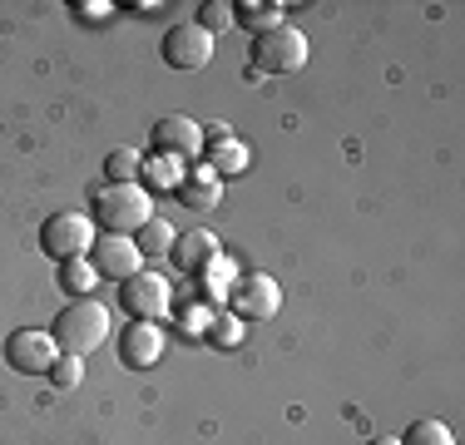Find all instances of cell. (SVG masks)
<instances>
[{
	"label": "cell",
	"mask_w": 465,
	"mask_h": 445,
	"mask_svg": "<svg viewBox=\"0 0 465 445\" xmlns=\"http://www.w3.org/2000/svg\"><path fill=\"white\" fill-rule=\"evenodd\" d=\"M302 64H307V35L297 25L252 35V70L258 74H297Z\"/></svg>",
	"instance_id": "cell-4"
},
{
	"label": "cell",
	"mask_w": 465,
	"mask_h": 445,
	"mask_svg": "<svg viewBox=\"0 0 465 445\" xmlns=\"http://www.w3.org/2000/svg\"><path fill=\"white\" fill-rule=\"evenodd\" d=\"M232 277H238V272H232V262L223 258V252H218V258L208 262L203 272H198V287H203V297H208V302H223V297H228V287H232Z\"/></svg>",
	"instance_id": "cell-17"
},
{
	"label": "cell",
	"mask_w": 465,
	"mask_h": 445,
	"mask_svg": "<svg viewBox=\"0 0 465 445\" xmlns=\"http://www.w3.org/2000/svg\"><path fill=\"white\" fill-rule=\"evenodd\" d=\"M173 193H179V203L193 208V213H213V208L223 203V178H218V173L203 163V169H188L183 183L173 188Z\"/></svg>",
	"instance_id": "cell-12"
},
{
	"label": "cell",
	"mask_w": 465,
	"mask_h": 445,
	"mask_svg": "<svg viewBox=\"0 0 465 445\" xmlns=\"http://www.w3.org/2000/svg\"><path fill=\"white\" fill-rule=\"evenodd\" d=\"M94 248V218L84 213H50L40 222V252L54 262H74V258H90Z\"/></svg>",
	"instance_id": "cell-3"
},
{
	"label": "cell",
	"mask_w": 465,
	"mask_h": 445,
	"mask_svg": "<svg viewBox=\"0 0 465 445\" xmlns=\"http://www.w3.org/2000/svg\"><path fill=\"white\" fill-rule=\"evenodd\" d=\"M149 218H153V198L143 183H104L94 193V222H104L109 232L134 238Z\"/></svg>",
	"instance_id": "cell-2"
},
{
	"label": "cell",
	"mask_w": 465,
	"mask_h": 445,
	"mask_svg": "<svg viewBox=\"0 0 465 445\" xmlns=\"http://www.w3.org/2000/svg\"><path fill=\"white\" fill-rule=\"evenodd\" d=\"M371 445H401V440H391V436H376Z\"/></svg>",
	"instance_id": "cell-27"
},
{
	"label": "cell",
	"mask_w": 465,
	"mask_h": 445,
	"mask_svg": "<svg viewBox=\"0 0 465 445\" xmlns=\"http://www.w3.org/2000/svg\"><path fill=\"white\" fill-rule=\"evenodd\" d=\"M134 242H139V252H143V258H163V252H173L179 232H173L163 218H149V222H143V228L134 232Z\"/></svg>",
	"instance_id": "cell-16"
},
{
	"label": "cell",
	"mask_w": 465,
	"mask_h": 445,
	"mask_svg": "<svg viewBox=\"0 0 465 445\" xmlns=\"http://www.w3.org/2000/svg\"><path fill=\"white\" fill-rule=\"evenodd\" d=\"M90 262L99 277H114V282H129L134 272H143V252L134 238H124V232H104V238H94L90 248Z\"/></svg>",
	"instance_id": "cell-9"
},
{
	"label": "cell",
	"mask_w": 465,
	"mask_h": 445,
	"mask_svg": "<svg viewBox=\"0 0 465 445\" xmlns=\"http://www.w3.org/2000/svg\"><path fill=\"white\" fill-rule=\"evenodd\" d=\"M74 10H84L90 20H104V15H109V5H104V0H84V5H74Z\"/></svg>",
	"instance_id": "cell-26"
},
{
	"label": "cell",
	"mask_w": 465,
	"mask_h": 445,
	"mask_svg": "<svg viewBox=\"0 0 465 445\" xmlns=\"http://www.w3.org/2000/svg\"><path fill=\"white\" fill-rule=\"evenodd\" d=\"M179 163L183 159H173V153H153V159H143V173H149L153 188H179L183 173H188V169H179Z\"/></svg>",
	"instance_id": "cell-20"
},
{
	"label": "cell",
	"mask_w": 465,
	"mask_h": 445,
	"mask_svg": "<svg viewBox=\"0 0 465 445\" xmlns=\"http://www.w3.org/2000/svg\"><path fill=\"white\" fill-rule=\"evenodd\" d=\"M198 25H203L208 35L228 30V25H232V5H228V0H208V5H203V20H198Z\"/></svg>",
	"instance_id": "cell-24"
},
{
	"label": "cell",
	"mask_w": 465,
	"mask_h": 445,
	"mask_svg": "<svg viewBox=\"0 0 465 445\" xmlns=\"http://www.w3.org/2000/svg\"><path fill=\"white\" fill-rule=\"evenodd\" d=\"M60 361V347H54L50 331L40 327H20L5 337V366L20 376H50V366Z\"/></svg>",
	"instance_id": "cell-7"
},
{
	"label": "cell",
	"mask_w": 465,
	"mask_h": 445,
	"mask_svg": "<svg viewBox=\"0 0 465 445\" xmlns=\"http://www.w3.org/2000/svg\"><path fill=\"white\" fill-rule=\"evenodd\" d=\"M232 20H238V25H248V30H258V35L287 25L282 5H272V0H242V5H232Z\"/></svg>",
	"instance_id": "cell-14"
},
{
	"label": "cell",
	"mask_w": 465,
	"mask_h": 445,
	"mask_svg": "<svg viewBox=\"0 0 465 445\" xmlns=\"http://www.w3.org/2000/svg\"><path fill=\"white\" fill-rule=\"evenodd\" d=\"M242 337H248V327H242V321L238 317H232V312H218V317H213V327H208V341H213V347H238V341Z\"/></svg>",
	"instance_id": "cell-22"
},
{
	"label": "cell",
	"mask_w": 465,
	"mask_h": 445,
	"mask_svg": "<svg viewBox=\"0 0 465 445\" xmlns=\"http://www.w3.org/2000/svg\"><path fill=\"white\" fill-rule=\"evenodd\" d=\"M401 445H456L446 420H416V426H406Z\"/></svg>",
	"instance_id": "cell-21"
},
{
	"label": "cell",
	"mask_w": 465,
	"mask_h": 445,
	"mask_svg": "<svg viewBox=\"0 0 465 445\" xmlns=\"http://www.w3.org/2000/svg\"><path fill=\"white\" fill-rule=\"evenodd\" d=\"M50 337L64 356H90L94 347H104V337H109V307L94 302V297H74V302L54 317Z\"/></svg>",
	"instance_id": "cell-1"
},
{
	"label": "cell",
	"mask_w": 465,
	"mask_h": 445,
	"mask_svg": "<svg viewBox=\"0 0 465 445\" xmlns=\"http://www.w3.org/2000/svg\"><path fill=\"white\" fill-rule=\"evenodd\" d=\"M99 282V272H94V262L90 258H74V262H60V287L70 292V302L74 297H90V287Z\"/></svg>",
	"instance_id": "cell-18"
},
{
	"label": "cell",
	"mask_w": 465,
	"mask_h": 445,
	"mask_svg": "<svg viewBox=\"0 0 465 445\" xmlns=\"http://www.w3.org/2000/svg\"><path fill=\"white\" fill-rule=\"evenodd\" d=\"M203 149H208V169H213L218 178H232V173H242V169H248V149H242V143L232 139V134H228V139L203 143Z\"/></svg>",
	"instance_id": "cell-15"
},
{
	"label": "cell",
	"mask_w": 465,
	"mask_h": 445,
	"mask_svg": "<svg viewBox=\"0 0 465 445\" xmlns=\"http://www.w3.org/2000/svg\"><path fill=\"white\" fill-rule=\"evenodd\" d=\"M213 317H218L213 307H188V312H183V331H188V337H208Z\"/></svg>",
	"instance_id": "cell-25"
},
{
	"label": "cell",
	"mask_w": 465,
	"mask_h": 445,
	"mask_svg": "<svg viewBox=\"0 0 465 445\" xmlns=\"http://www.w3.org/2000/svg\"><path fill=\"white\" fill-rule=\"evenodd\" d=\"M104 173H109V183H139V173H143V159H139V149H114L104 159Z\"/></svg>",
	"instance_id": "cell-19"
},
{
	"label": "cell",
	"mask_w": 465,
	"mask_h": 445,
	"mask_svg": "<svg viewBox=\"0 0 465 445\" xmlns=\"http://www.w3.org/2000/svg\"><path fill=\"white\" fill-rule=\"evenodd\" d=\"M163 60H169L173 70H203V64L213 60V35H208L198 20H179V25H169V35H163Z\"/></svg>",
	"instance_id": "cell-8"
},
{
	"label": "cell",
	"mask_w": 465,
	"mask_h": 445,
	"mask_svg": "<svg viewBox=\"0 0 465 445\" xmlns=\"http://www.w3.org/2000/svg\"><path fill=\"white\" fill-rule=\"evenodd\" d=\"M173 302V287H169V277L163 272H134L129 282H119V307L129 312L134 321H163V312H169Z\"/></svg>",
	"instance_id": "cell-6"
},
{
	"label": "cell",
	"mask_w": 465,
	"mask_h": 445,
	"mask_svg": "<svg viewBox=\"0 0 465 445\" xmlns=\"http://www.w3.org/2000/svg\"><path fill=\"white\" fill-rule=\"evenodd\" d=\"M163 356V327L159 321H129L124 331H119V361L143 371V366H159Z\"/></svg>",
	"instance_id": "cell-10"
},
{
	"label": "cell",
	"mask_w": 465,
	"mask_h": 445,
	"mask_svg": "<svg viewBox=\"0 0 465 445\" xmlns=\"http://www.w3.org/2000/svg\"><path fill=\"white\" fill-rule=\"evenodd\" d=\"M153 143H159V153H173V159H198L203 129H198L188 114H163L159 124H153Z\"/></svg>",
	"instance_id": "cell-11"
},
{
	"label": "cell",
	"mask_w": 465,
	"mask_h": 445,
	"mask_svg": "<svg viewBox=\"0 0 465 445\" xmlns=\"http://www.w3.org/2000/svg\"><path fill=\"white\" fill-rule=\"evenodd\" d=\"M218 252H223V248H218V238H213L208 228H193L188 238L173 242V258H179V267H183V272H193V277L203 272V267L213 262Z\"/></svg>",
	"instance_id": "cell-13"
},
{
	"label": "cell",
	"mask_w": 465,
	"mask_h": 445,
	"mask_svg": "<svg viewBox=\"0 0 465 445\" xmlns=\"http://www.w3.org/2000/svg\"><path fill=\"white\" fill-rule=\"evenodd\" d=\"M223 302L238 321H272L278 307H282V287L272 282L268 272H238Z\"/></svg>",
	"instance_id": "cell-5"
},
{
	"label": "cell",
	"mask_w": 465,
	"mask_h": 445,
	"mask_svg": "<svg viewBox=\"0 0 465 445\" xmlns=\"http://www.w3.org/2000/svg\"><path fill=\"white\" fill-rule=\"evenodd\" d=\"M50 381L60 386V391L80 386V381H84V356H64V351H60V361L50 366Z\"/></svg>",
	"instance_id": "cell-23"
}]
</instances>
